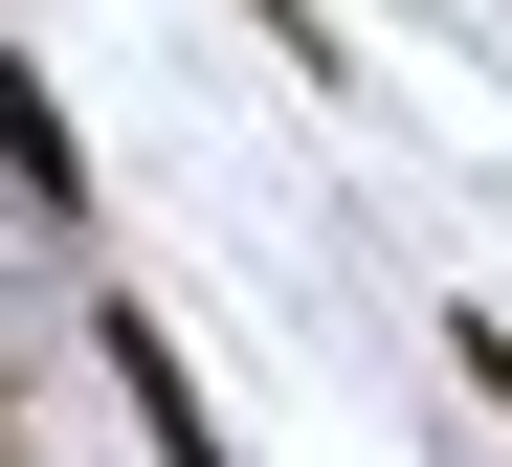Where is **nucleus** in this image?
<instances>
[{
    "label": "nucleus",
    "mask_w": 512,
    "mask_h": 467,
    "mask_svg": "<svg viewBox=\"0 0 512 467\" xmlns=\"http://www.w3.org/2000/svg\"><path fill=\"white\" fill-rule=\"evenodd\" d=\"M90 379L134 401V445H156V467H245V445H223V401H201V356L156 334V290H90Z\"/></svg>",
    "instance_id": "f257e3e1"
},
{
    "label": "nucleus",
    "mask_w": 512,
    "mask_h": 467,
    "mask_svg": "<svg viewBox=\"0 0 512 467\" xmlns=\"http://www.w3.org/2000/svg\"><path fill=\"white\" fill-rule=\"evenodd\" d=\"M0 201L90 245V134H67V89H45V45H0Z\"/></svg>",
    "instance_id": "f03ea898"
},
{
    "label": "nucleus",
    "mask_w": 512,
    "mask_h": 467,
    "mask_svg": "<svg viewBox=\"0 0 512 467\" xmlns=\"http://www.w3.org/2000/svg\"><path fill=\"white\" fill-rule=\"evenodd\" d=\"M245 23H268V45L312 67V89H357V23H334V0H245Z\"/></svg>",
    "instance_id": "7ed1b4c3"
},
{
    "label": "nucleus",
    "mask_w": 512,
    "mask_h": 467,
    "mask_svg": "<svg viewBox=\"0 0 512 467\" xmlns=\"http://www.w3.org/2000/svg\"><path fill=\"white\" fill-rule=\"evenodd\" d=\"M446 379H468V401H490V423H512V312H490V290H468V312H446Z\"/></svg>",
    "instance_id": "20e7f679"
},
{
    "label": "nucleus",
    "mask_w": 512,
    "mask_h": 467,
    "mask_svg": "<svg viewBox=\"0 0 512 467\" xmlns=\"http://www.w3.org/2000/svg\"><path fill=\"white\" fill-rule=\"evenodd\" d=\"M0 467H45V379H23V356H0Z\"/></svg>",
    "instance_id": "39448f33"
}]
</instances>
